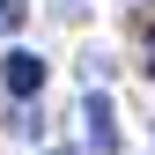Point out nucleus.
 Returning <instances> with one entry per match:
<instances>
[{
	"label": "nucleus",
	"instance_id": "obj_1",
	"mask_svg": "<svg viewBox=\"0 0 155 155\" xmlns=\"http://www.w3.org/2000/svg\"><path fill=\"white\" fill-rule=\"evenodd\" d=\"M0 81H8V96H37L45 89V59H37V52H8Z\"/></svg>",
	"mask_w": 155,
	"mask_h": 155
},
{
	"label": "nucleus",
	"instance_id": "obj_2",
	"mask_svg": "<svg viewBox=\"0 0 155 155\" xmlns=\"http://www.w3.org/2000/svg\"><path fill=\"white\" fill-rule=\"evenodd\" d=\"M81 118H89V148H96V155H118V118H111V104H104V96H89V104H81Z\"/></svg>",
	"mask_w": 155,
	"mask_h": 155
},
{
	"label": "nucleus",
	"instance_id": "obj_3",
	"mask_svg": "<svg viewBox=\"0 0 155 155\" xmlns=\"http://www.w3.org/2000/svg\"><path fill=\"white\" fill-rule=\"evenodd\" d=\"M8 30H22V0H0V37Z\"/></svg>",
	"mask_w": 155,
	"mask_h": 155
},
{
	"label": "nucleus",
	"instance_id": "obj_4",
	"mask_svg": "<svg viewBox=\"0 0 155 155\" xmlns=\"http://www.w3.org/2000/svg\"><path fill=\"white\" fill-rule=\"evenodd\" d=\"M148 74H155V30H148Z\"/></svg>",
	"mask_w": 155,
	"mask_h": 155
},
{
	"label": "nucleus",
	"instance_id": "obj_5",
	"mask_svg": "<svg viewBox=\"0 0 155 155\" xmlns=\"http://www.w3.org/2000/svg\"><path fill=\"white\" fill-rule=\"evenodd\" d=\"M52 155H74V148H52Z\"/></svg>",
	"mask_w": 155,
	"mask_h": 155
}]
</instances>
